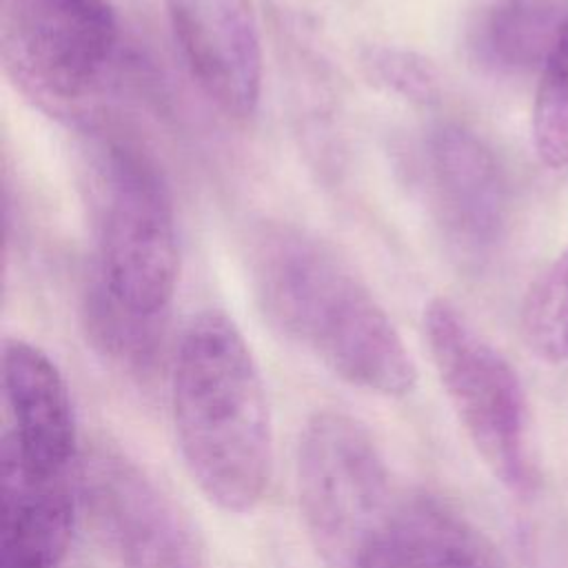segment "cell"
<instances>
[{"label": "cell", "instance_id": "cell-3", "mask_svg": "<svg viewBox=\"0 0 568 568\" xmlns=\"http://www.w3.org/2000/svg\"><path fill=\"white\" fill-rule=\"evenodd\" d=\"M402 488L371 433L353 417H311L297 446V497L326 568H364Z\"/></svg>", "mask_w": 568, "mask_h": 568}, {"label": "cell", "instance_id": "cell-13", "mask_svg": "<svg viewBox=\"0 0 568 568\" xmlns=\"http://www.w3.org/2000/svg\"><path fill=\"white\" fill-rule=\"evenodd\" d=\"M566 16L564 0H484L470 24V49L501 73L541 69Z\"/></svg>", "mask_w": 568, "mask_h": 568}, {"label": "cell", "instance_id": "cell-8", "mask_svg": "<svg viewBox=\"0 0 568 568\" xmlns=\"http://www.w3.org/2000/svg\"><path fill=\"white\" fill-rule=\"evenodd\" d=\"M422 178L442 237L464 260L486 257L504 235L506 180L490 146L462 124L435 126Z\"/></svg>", "mask_w": 568, "mask_h": 568}, {"label": "cell", "instance_id": "cell-2", "mask_svg": "<svg viewBox=\"0 0 568 568\" xmlns=\"http://www.w3.org/2000/svg\"><path fill=\"white\" fill-rule=\"evenodd\" d=\"M171 410L182 459L215 506L253 510L273 475V426L264 382L237 324L195 315L178 344Z\"/></svg>", "mask_w": 568, "mask_h": 568}, {"label": "cell", "instance_id": "cell-12", "mask_svg": "<svg viewBox=\"0 0 568 568\" xmlns=\"http://www.w3.org/2000/svg\"><path fill=\"white\" fill-rule=\"evenodd\" d=\"M73 528L67 479H42L2 455L0 568H58Z\"/></svg>", "mask_w": 568, "mask_h": 568}, {"label": "cell", "instance_id": "cell-4", "mask_svg": "<svg viewBox=\"0 0 568 568\" xmlns=\"http://www.w3.org/2000/svg\"><path fill=\"white\" fill-rule=\"evenodd\" d=\"M98 186V275L133 317L164 322L180 275L173 200L158 164L133 144H111Z\"/></svg>", "mask_w": 568, "mask_h": 568}, {"label": "cell", "instance_id": "cell-6", "mask_svg": "<svg viewBox=\"0 0 568 568\" xmlns=\"http://www.w3.org/2000/svg\"><path fill=\"white\" fill-rule=\"evenodd\" d=\"M118 40L109 0H0L4 69L51 111H69L95 93Z\"/></svg>", "mask_w": 568, "mask_h": 568}, {"label": "cell", "instance_id": "cell-14", "mask_svg": "<svg viewBox=\"0 0 568 568\" xmlns=\"http://www.w3.org/2000/svg\"><path fill=\"white\" fill-rule=\"evenodd\" d=\"M530 122L539 160L568 169V16L539 69Z\"/></svg>", "mask_w": 568, "mask_h": 568}, {"label": "cell", "instance_id": "cell-5", "mask_svg": "<svg viewBox=\"0 0 568 568\" xmlns=\"http://www.w3.org/2000/svg\"><path fill=\"white\" fill-rule=\"evenodd\" d=\"M424 333L439 382L475 450L513 493L535 488L528 413L510 362L446 297L424 308Z\"/></svg>", "mask_w": 568, "mask_h": 568}, {"label": "cell", "instance_id": "cell-9", "mask_svg": "<svg viewBox=\"0 0 568 568\" xmlns=\"http://www.w3.org/2000/svg\"><path fill=\"white\" fill-rule=\"evenodd\" d=\"M173 40L200 91L246 120L262 95V40L251 0H162Z\"/></svg>", "mask_w": 568, "mask_h": 568}, {"label": "cell", "instance_id": "cell-7", "mask_svg": "<svg viewBox=\"0 0 568 568\" xmlns=\"http://www.w3.org/2000/svg\"><path fill=\"white\" fill-rule=\"evenodd\" d=\"M78 495L95 535L122 568H206L191 517L120 450L98 446L87 453Z\"/></svg>", "mask_w": 568, "mask_h": 568}, {"label": "cell", "instance_id": "cell-10", "mask_svg": "<svg viewBox=\"0 0 568 568\" xmlns=\"http://www.w3.org/2000/svg\"><path fill=\"white\" fill-rule=\"evenodd\" d=\"M2 386L11 428L2 455L42 479H67L75 459V415L67 382L51 357L31 342L2 346Z\"/></svg>", "mask_w": 568, "mask_h": 568}, {"label": "cell", "instance_id": "cell-11", "mask_svg": "<svg viewBox=\"0 0 568 568\" xmlns=\"http://www.w3.org/2000/svg\"><path fill=\"white\" fill-rule=\"evenodd\" d=\"M364 568H510L468 517L439 497L404 490Z\"/></svg>", "mask_w": 568, "mask_h": 568}, {"label": "cell", "instance_id": "cell-15", "mask_svg": "<svg viewBox=\"0 0 568 568\" xmlns=\"http://www.w3.org/2000/svg\"><path fill=\"white\" fill-rule=\"evenodd\" d=\"M521 331L539 357L568 362V248L528 288Z\"/></svg>", "mask_w": 568, "mask_h": 568}, {"label": "cell", "instance_id": "cell-1", "mask_svg": "<svg viewBox=\"0 0 568 568\" xmlns=\"http://www.w3.org/2000/svg\"><path fill=\"white\" fill-rule=\"evenodd\" d=\"M248 271L268 322L337 377L386 397L413 390L417 368L397 326L322 240L266 224L251 240Z\"/></svg>", "mask_w": 568, "mask_h": 568}, {"label": "cell", "instance_id": "cell-16", "mask_svg": "<svg viewBox=\"0 0 568 568\" xmlns=\"http://www.w3.org/2000/svg\"><path fill=\"white\" fill-rule=\"evenodd\" d=\"M366 67L384 89L406 100L430 102L437 95V78L430 64L406 49L373 47L366 53Z\"/></svg>", "mask_w": 568, "mask_h": 568}]
</instances>
